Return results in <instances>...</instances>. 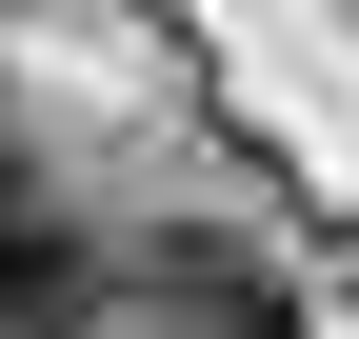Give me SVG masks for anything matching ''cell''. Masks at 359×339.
<instances>
[{
	"instance_id": "1",
	"label": "cell",
	"mask_w": 359,
	"mask_h": 339,
	"mask_svg": "<svg viewBox=\"0 0 359 339\" xmlns=\"http://www.w3.org/2000/svg\"><path fill=\"white\" fill-rule=\"evenodd\" d=\"M80 319H100V240L40 180H0V339H80Z\"/></svg>"
},
{
	"instance_id": "2",
	"label": "cell",
	"mask_w": 359,
	"mask_h": 339,
	"mask_svg": "<svg viewBox=\"0 0 359 339\" xmlns=\"http://www.w3.org/2000/svg\"><path fill=\"white\" fill-rule=\"evenodd\" d=\"M140 279H160V339H299V300L259 260H219V240H160Z\"/></svg>"
}]
</instances>
